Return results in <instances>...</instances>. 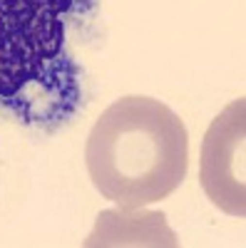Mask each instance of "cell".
Instances as JSON below:
<instances>
[{"mask_svg":"<svg viewBox=\"0 0 246 248\" xmlns=\"http://www.w3.org/2000/svg\"><path fill=\"white\" fill-rule=\"evenodd\" d=\"M95 189L122 209L172 196L189 167L187 127L152 97H122L99 114L85 147Z\"/></svg>","mask_w":246,"mask_h":248,"instance_id":"6da1fadb","label":"cell"},{"mask_svg":"<svg viewBox=\"0 0 246 248\" xmlns=\"http://www.w3.org/2000/svg\"><path fill=\"white\" fill-rule=\"evenodd\" d=\"M201 189L229 216H246V99L227 105L201 141Z\"/></svg>","mask_w":246,"mask_h":248,"instance_id":"3957f363","label":"cell"},{"mask_svg":"<svg viewBox=\"0 0 246 248\" xmlns=\"http://www.w3.org/2000/svg\"><path fill=\"white\" fill-rule=\"evenodd\" d=\"M70 0H0V99L37 82L63 50Z\"/></svg>","mask_w":246,"mask_h":248,"instance_id":"7a4b0ae2","label":"cell"}]
</instances>
